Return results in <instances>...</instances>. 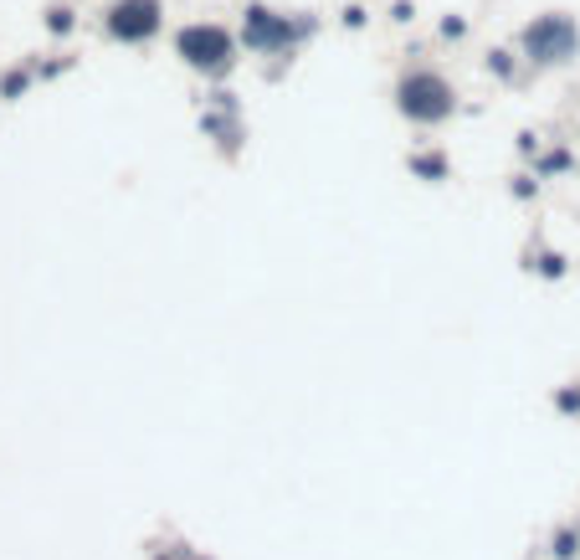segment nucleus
<instances>
[{"mask_svg":"<svg viewBox=\"0 0 580 560\" xmlns=\"http://www.w3.org/2000/svg\"><path fill=\"white\" fill-rule=\"evenodd\" d=\"M391 98H395V114L406 124H416V129H437V124H447L458 114V88H452V78L427 68V62L401 68Z\"/></svg>","mask_w":580,"mask_h":560,"instance_id":"obj_1","label":"nucleus"},{"mask_svg":"<svg viewBox=\"0 0 580 560\" xmlns=\"http://www.w3.org/2000/svg\"><path fill=\"white\" fill-rule=\"evenodd\" d=\"M170 47L190 72H201V78H211V83H222V78L237 72L241 36H232L222 21H186V26L170 36Z\"/></svg>","mask_w":580,"mask_h":560,"instance_id":"obj_2","label":"nucleus"},{"mask_svg":"<svg viewBox=\"0 0 580 560\" xmlns=\"http://www.w3.org/2000/svg\"><path fill=\"white\" fill-rule=\"evenodd\" d=\"M313 32H319L313 16H288L262 0H247V11H241V47L257 57H293Z\"/></svg>","mask_w":580,"mask_h":560,"instance_id":"obj_3","label":"nucleus"},{"mask_svg":"<svg viewBox=\"0 0 580 560\" xmlns=\"http://www.w3.org/2000/svg\"><path fill=\"white\" fill-rule=\"evenodd\" d=\"M519 57H524L534 72L576 62L580 57V21L570 16V11H545V16H534L530 26L519 32Z\"/></svg>","mask_w":580,"mask_h":560,"instance_id":"obj_4","label":"nucleus"},{"mask_svg":"<svg viewBox=\"0 0 580 560\" xmlns=\"http://www.w3.org/2000/svg\"><path fill=\"white\" fill-rule=\"evenodd\" d=\"M165 32V0H108L103 5V36L119 47H150Z\"/></svg>","mask_w":580,"mask_h":560,"instance_id":"obj_5","label":"nucleus"},{"mask_svg":"<svg viewBox=\"0 0 580 560\" xmlns=\"http://www.w3.org/2000/svg\"><path fill=\"white\" fill-rule=\"evenodd\" d=\"M201 129H205V139H216L226 154H237V144H241V114H232V108H205L201 114Z\"/></svg>","mask_w":580,"mask_h":560,"instance_id":"obj_6","label":"nucleus"},{"mask_svg":"<svg viewBox=\"0 0 580 560\" xmlns=\"http://www.w3.org/2000/svg\"><path fill=\"white\" fill-rule=\"evenodd\" d=\"M406 165H411V175H422V180H447V171H452L447 154H437V150H416Z\"/></svg>","mask_w":580,"mask_h":560,"instance_id":"obj_7","label":"nucleus"},{"mask_svg":"<svg viewBox=\"0 0 580 560\" xmlns=\"http://www.w3.org/2000/svg\"><path fill=\"white\" fill-rule=\"evenodd\" d=\"M42 26H47L51 36H72V32H78V11H72L68 0H57V5L42 11Z\"/></svg>","mask_w":580,"mask_h":560,"instance_id":"obj_8","label":"nucleus"},{"mask_svg":"<svg viewBox=\"0 0 580 560\" xmlns=\"http://www.w3.org/2000/svg\"><path fill=\"white\" fill-rule=\"evenodd\" d=\"M32 83H36V68H11L5 78H0V98H5V103H16Z\"/></svg>","mask_w":580,"mask_h":560,"instance_id":"obj_9","label":"nucleus"},{"mask_svg":"<svg viewBox=\"0 0 580 560\" xmlns=\"http://www.w3.org/2000/svg\"><path fill=\"white\" fill-rule=\"evenodd\" d=\"M488 72H494V78H504V83H513V78H519V62H513V51L509 47H494V51H488Z\"/></svg>","mask_w":580,"mask_h":560,"instance_id":"obj_10","label":"nucleus"},{"mask_svg":"<svg viewBox=\"0 0 580 560\" xmlns=\"http://www.w3.org/2000/svg\"><path fill=\"white\" fill-rule=\"evenodd\" d=\"M580 556V535L576 529H560V535H555V560H576Z\"/></svg>","mask_w":580,"mask_h":560,"instance_id":"obj_11","label":"nucleus"},{"mask_svg":"<svg viewBox=\"0 0 580 560\" xmlns=\"http://www.w3.org/2000/svg\"><path fill=\"white\" fill-rule=\"evenodd\" d=\"M442 36H447V42H462V36H467V21H462V16H447L442 21Z\"/></svg>","mask_w":580,"mask_h":560,"instance_id":"obj_12","label":"nucleus"},{"mask_svg":"<svg viewBox=\"0 0 580 560\" xmlns=\"http://www.w3.org/2000/svg\"><path fill=\"white\" fill-rule=\"evenodd\" d=\"M565 165H570V154H545V160H540V175H549V171H565Z\"/></svg>","mask_w":580,"mask_h":560,"instance_id":"obj_13","label":"nucleus"},{"mask_svg":"<svg viewBox=\"0 0 580 560\" xmlns=\"http://www.w3.org/2000/svg\"><path fill=\"white\" fill-rule=\"evenodd\" d=\"M540 272H545V278H560V257H555V253H545V257H540Z\"/></svg>","mask_w":580,"mask_h":560,"instance_id":"obj_14","label":"nucleus"},{"mask_svg":"<svg viewBox=\"0 0 580 560\" xmlns=\"http://www.w3.org/2000/svg\"><path fill=\"white\" fill-rule=\"evenodd\" d=\"M555 401H560V411H580V390H560Z\"/></svg>","mask_w":580,"mask_h":560,"instance_id":"obj_15","label":"nucleus"},{"mask_svg":"<svg viewBox=\"0 0 580 560\" xmlns=\"http://www.w3.org/2000/svg\"><path fill=\"white\" fill-rule=\"evenodd\" d=\"M513 196H534V180H530V175H513Z\"/></svg>","mask_w":580,"mask_h":560,"instance_id":"obj_16","label":"nucleus"},{"mask_svg":"<svg viewBox=\"0 0 580 560\" xmlns=\"http://www.w3.org/2000/svg\"><path fill=\"white\" fill-rule=\"evenodd\" d=\"M344 26H365V5H350V11H344Z\"/></svg>","mask_w":580,"mask_h":560,"instance_id":"obj_17","label":"nucleus"}]
</instances>
